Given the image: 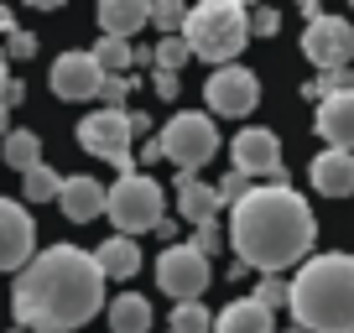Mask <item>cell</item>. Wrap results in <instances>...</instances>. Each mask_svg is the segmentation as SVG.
Here are the masks:
<instances>
[{"label":"cell","mask_w":354,"mask_h":333,"mask_svg":"<svg viewBox=\"0 0 354 333\" xmlns=\"http://www.w3.org/2000/svg\"><path fill=\"white\" fill-rule=\"evenodd\" d=\"M104 302V271L94 250L53 245L37 250V260L11 287V318L26 333H73L84 328Z\"/></svg>","instance_id":"6da1fadb"},{"label":"cell","mask_w":354,"mask_h":333,"mask_svg":"<svg viewBox=\"0 0 354 333\" xmlns=\"http://www.w3.org/2000/svg\"><path fill=\"white\" fill-rule=\"evenodd\" d=\"M313 240H318V219L292 182L250 188V198L230 209V245L245 271L281 276V271L308 260Z\"/></svg>","instance_id":"7a4b0ae2"},{"label":"cell","mask_w":354,"mask_h":333,"mask_svg":"<svg viewBox=\"0 0 354 333\" xmlns=\"http://www.w3.org/2000/svg\"><path fill=\"white\" fill-rule=\"evenodd\" d=\"M287 307L302 333H354V256H308L292 276Z\"/></svg>","instance_id":"3957f363"},{"label":"cell","mask_w":354,"mask_h":333,"mask_svg":"<svg viewBox=\"0 0 354 333\" xmlns=\"http://www.w3.org/2000/svg\"><path fill=\"white\" fill-rule=\"evenodd\" d=\"M183 37H188L193 57H203L214 68H230L245 53V42H250V11L240 0H203V6L188 11Z\"/></svg>","instance_id":"277c9868"},{"label":"cell","mask_w":354,"mask_h":333,"mask_svg":"<svg viewBox=\"0 0 354 333\" xmlns=\"http://www.w3.org/2000/svg\"><path fill=\"white\" fill-rule=\"evenodd\" d=\"M104 219L125 234V240H141V234L162 229L167 219V193L156 178H141V172H125L115 178V188L104 193Z\"/></svg>","instance_id":"5b68a950"},{"label":"cell","mask_w":354,"mask_h":333,"mask_svg":"<svg viewBox=\"0 0 354 333\" xmlns=\"http://www.w3.org/2000/svg\"><path fill=\"white\" fill-rule=\"evenodd\" d=\"M156 141H162L167 162H177V178H193V172L219 151V125H214L203 110H177L172 120L162 125Z\"/></svg>","instance_id":"8992f818"},{"label":"cell","mask_w":354,"mask_h":333,"mask_svg":"<svg viewBox=\"0 0 354 333\" xmlns=\"http://www.w3.org/2000/svg\"><path fill=\"white\" fill-rule=\"evenodd\" d=\"M136 115L131 110H94V115H84L78 120V146H84L88 156H100V162H110V166H120V178L131 172V141H136Z\"/></svg>","instance_id":"52a82bcc"},{"label":"cell","mask_w":354,"mask_h":333,"mask_svg":"<svg viewBox=\"0 0 354 333\" xmlns=\"http://www.w3.org/2000/svg\"><path fill=\"white\" fill-rule=\"evenodd\" d=\"M209 256H198L188 240L167 245L162 256H156V287L167 292L172 302H198L203 292H209Z\"/></svg>","instance_id":"ba28073f"},{"label":"cell","mask_w":354,"mask_h":333,"mask_svg":"<svg viewBox=\"0 0 354 333\" xmlns=\"http://www.w3.org/2000/svg\"><path fill=\"white\" fill-rule=\"evenodd\" d=\"M230 156H234V172H245L255 188H266V182H287V166H281V141L266 131V125L240 131V135H234V146H230Z\"/></svg>","instance_id":"9c48e42d"},{"label":"cell","mask_w":354,"mask_h":333,"mask_svg":"<svg viewBox=\"0 0 354 333\" xmlns=\"http://www.w3.org/2000/svg\"><path fill=\"white\" fill-rule=\"evenodd\" d=\"M302 57H308L318 73H339V68H354V26L344 16H323V21L302 26Z\"/></svg>","instance_id":"30bf717a"},{"label":"cell","mask_w":354,"mask_h":333,"mask_svg":"<svg viewBox=\"0 0 354 333\" xmlns=\"http://www.w3.org/2000/svg\"><path fill=\"white\" fill-rule=\"evenodd\" d=\"M203 99H209V115H230V120H240V115H250L255 99H261V78H255L245 63L214 68L209 84H203Z\"/></svg>","instance_id":"8fae6325"},{"label":"cell","mask_w":354,"mask_h":333,"mask_svg":"<svg viewBox=\"0 0 354 333\" xmlns=\"http://www.w3.org/2000/svg\"><path fill=\"white\" fill-rule=\"evenodd\" d=\"M37 260V224L16 198H0V271L21 276Z\"/></svg>","instance_id":"7c38bea8"},{"label":"cell","mask_w":354,"mask_h":333,"mask_svg":"<svg viewBox=\"0 0 354 333\" xmlns=\"http://www.w3.org/2000/svg\"><path fill=\"white\" fill-rule=\"evenodd\" d=\"M104 78H110V73L94 63V53H63V57L53 63V73H47V84H53L57 99L78 104V99H100Z\"/></svg>","instance_id":"4fadbf2b"},{"label":"cell","mask_w":354,"mask_h":333,"mask_svg":"<svg viewBox=\"0 0 354 333\" xmlns=\"http://www.w3.org/2000/svg\"><path fill=\"white\" fill-rule=\"evenodd\" d=\"M313 131L333 146V151H354V94H328L318 104V125Z\"/></svg>","instance_id":"5bb4252c"},{"label":"cell","mask_w":354,"mask_h":333,"mask_svg":"<svg viewBox=\"0 0 354 333\" xmlns=\"http://www.w3.org/2000/svg\"><path fill=\"white\" fill-rule=\"evenodd\" d=\"M313 188L323 198H349L354 193V151H318L313 156Z\"/></svg>","instance_id":"9a60e30c"},{"label":"cell","mask_w":354,"mask_h":333,"mask_svg":"<svg viewBox=\"0 0 354 333\" xmlns=\"http://www.w3.org/2000/svg\"><path fill=\"white\" fill-rule=\"evenodd\" d=\"M214 333H281V328L271 307H261L255 297H240L224 312H214Z\"/></svg>","instance_id":"2e32d148"},{"label":"cell","mask_w":354,"mask_h":333,"mask_svg":"<svg viewBox=\"0 0 354 333\" xmlns=\"http://www.w3.org/2000/svg\"><path fill=\"white\" fill-rule=\"evenodd\" d=\"M94 16H100V32L104 37L131 42V37L151 21V0H100V11H94Z\"/></svg>","instance_id":"e0dca14e"},{"label":"cell","mask_w":354,"mask_h":333,"mask_svg":"<svg viewBox=\"0 0 354 333\" xmlns=\"http://www.w3.org/2000/svg\"><path fill=\"white\" fill-rule=\"evenodd\" d=\"M104 193L100 178H63V193H57V203H63V213L73 224H88V219H100L104 213Z\"/></svg>","instance_id":"ac0fdd59"},{"label":"cell","mask_w":354,"mask_h":333,"mask_svg":"<svg viewBox=\"0 0 354 333\" xmlns=\"http://www.w3.org/2000/svg\"><path fill=\"white\" fill-rule=\"evenodd\" d=\"M177 209H183V219L193 224V229H203V224H219V188H209V182L198 178H177Z\"/></svg>","instance_id":"d6986e66"},{"label":"cell","mask_w":354,"mask_h":333,"mask_svg":"<svg viewBox=\"0 0 354 333\" xmlns=\"http://www.w3.org/2000/svg\"><path fill=\"white\" fill-rule=\"evenodd\" d=\"M94 260H100L104 281H131L136 271H141V245H136V240H125V234H115V240H100Z\"/></svg>","instance_id":"ffe728a7"},{"label":"cell","mask_w":354,"mask_h":333,"mask_svg":"<svg viewBox=\"0 0 354 333\" xmlns=\"http://www.w3.org/2000/svg\"><path fill=\"white\" fill-rule=\"evenodd\" d=\"M104 318H110V333H151V302L141 292H120L104 307Z\"/></svg>","instance_id":"44dd1931"},{"label":"cell","mask_w":354,"mask_h":333,"mask_svg":"<svg viewBox=\"0 0 354 333\" xmlns=\"http://www.w3.org/2000/svg\"><path fill=\"white\" fill-rule=\"evenodd\" d=\"M0 156H6V166H11V172H37V166H42V141H37L32 131H11L6 135V141H0Z\"/></svg>","instance_id":"7402d4cb"},{"label":"cell","mask_w":354,"mask_h":333,"mask_svg":"<svg viewBox=\"0 0 354 333\" xmlns=\"http://www.w3.org/2000/svg\"><path fill=\"white\" fill-rule=\"evenodd\" d=\"M136 57H141V53H136L131 42H120V37H100V42H94V63H100L110 78H115V73H131Z\"/></svg>","instance_id":"603a6c76"},{"label":"cell","mask_w":354,"mask_h":333,"mask_svg":"<svg viewBox=\"0 0 354 333\" xmlns=\"http://www.w3.org/2000/svg\"><path fill=\"white\" fill-rule=\"evenodd\" d=\"M21 193H26V203H53L57 193H63L57 166H37V172H26V178H21Z\"/></svg>","instance_id":"cb8c5ba5"},{"label":"cell","mask_w":354,"mask_h":333,"mask_svg":"<svg viewBox=\"0 0 354 333\" xmlns=\"http://www.w3.org/2000/svg\"><path fill=\"white\" fill-rule=\"evenodd\" d=\"M172 333H214V312L203 302H177L172 307Z\"/></svg>","instance_id":"d4e9b609"},{"label":"cell","mask_w":354,"mask_h":333,"mask_svg":"<svg viewBox=\"0 0 354 333\" xmlns=\"http://www.w3.org/2000/svg\"><path fill=\"white\" fill-rule=\"evenodd\" d=\"M151 57H156V73H183L188 57H193V47H188V37H162Z\"/></svg>","instance_id":"484cf974"},{"label":"cell","mask_w":354,"mask_h":333,"mask_svg":"<svg viewBox=\"0 0 354 333\" xmlns=\"http://www.w3.org/2000/svg\"><path fill=\"white\" fill-rule=\"evenodd\" d=\"M151 26H162V37H183L188 6H183V0H151Z\"/></svg>","instance_id":"4316f807"},{"label":"cell","mask_w":354,"mask_h":333,"mask_svg":"<svg viewBox=\"0 0 354 333\" xmlns=\"http://www.w3.org/2000/svg\"><path fill=\"white\" fill-rule=\"evenodd\" d=\"M255 302H261V307H287L292 302V281H281V276H261V287H255Z\"/></svg>","instance_id":"83f0119b"},{"label":"cell","mask_w":354,"mask_h":333,"mask_svg":"<svg viewBox=\"0 0 354 333\" xmlns=\"http://www.w3.org/2000/svg\"><path fill=\"white\" fill-rule=\"evenodd\" d=\"M250 188H255V182L245 178V172H234V166H230V172L219 178V203H224V209H234V203L250 198Z\"/></svg>","instance_id":"f1b7e54d"},{"label":"cell","mask_w":354,"mask_h":333,"mask_svg":"<svg viewBox=\"0 0 354 333\" xmlns=\"http://www.w3.org/2000/svg\"><path fill=\"white\" fill-rule=\"evenodd\" d=\"M125 94H131V73H115V78H104L100 99H104V110H125Z\"/></svg>","instance_id":"f546056e"},{"label":"cell","mask_w":354,"mask_h":333,"mask_svg":"<svg viewBox=\"0 0 354 333\" xmlns=\"http://www.w3.org/2000/svg\"><path fill=\"white\" fill-rule=\"evenodd\" d=\"M193 250H198V256H219V250H224V229H219V224H203V229H193Z\"/></svg>","instance_id":"4dcf8cb0"},{"label":"cell","mask_w":354,"mask_h":333,"mask_svg":"<svg viewBox=\"0 0 354 333\" xmlns=\"http://www.w3.org/2000/svg\"><path fill=\"white\" fill-rule=\"evenodd\" d=\"M281 26V16L271 11V6H261V11H250V37H271Z\"/></svg>","instance_id":"1f68e13d"},{"label":"cell","mask_w":354,"mask_h":333,"mask_svg":"<svg viewBox=\"0 0 354 333\" xmlns=\"http://www.w3.org/2000/svg\"><path fill=\"white\" fill-rule=\"evenodd\" d=\"M6 53H16V57H32V53H37V37L26 32V26H16V32L6 37Z\"/></svg>","instance_id":"d6a6232c"},{"label":"cell","mask_w":354,"mask_h":333,"mask_svg":"<svg viewBox=\"0 0 354 333\" xmlns=\"http://www.w3.org/2000/svg\"><path fill=\"white\" fill-rule=\"evenodd\" d=\"M151 89L162 94V99H177V89H183V73H156V78H151Z\"/></svg>","instance_id":"836d02e7"},{"label":"cell","mask_w":354,"mask_h":333,"mask_svg":"<svg viewBox=\"0 0 354 333\" xmlns=\"http://www.w3.org/2000/svg\"><path fill=\"white\" fill-rule=\"evenodd\" d=\"M21 99H26V89H21V84H6V94H0V110H16Z\"/></svg>","instance_id":"e575fe53"},{"label":"cell","mask_w":354,"mask_h":333,"mask_svg":"<svg viewBox=\"0 0 354 333\" xmlns=\"http://www.w3.org/2000/svg\"><path fill=\"white\" fill-rule=\"evenodd\" d=\"M162 156H167L162 141H146V146H141V162H162Z\"/></svg>","instance_id":"d590c367"},{"label":"cell","mask_w":354,"mask_h":333,"mask_svg":"<svg viewBox=\"0 0 354 333\" xmlns=\"http://www.w3.org/2000/svg\"><path fill=\"white\" fill-rule=\"evenodd\" d=\"M0 32H6V37H11V32H16V16H11V11H6V6H0Z\"/></svg>","instance_id":"8d00e7d4"},{"label":"cell","mask_w":354,"mask_h":333,"mask_svg":"<svg viewBox=\"0 0 354 333\" xmlns=\"http://www.w3.org/2000/svg\"><path fill=\"white\" fill-rule=\"evenodd\" d=\"M11 135V110H0V141Z\"/></svg>","instance_id":"74e56055"},{"label":"cell","mask_w":354,"mask_h":333,"mask_svg":"<svg viewBox=\"0 0 354 333\" xmlns=\"http://www.w3.org/2000/svg\"><path fill=\"white\" fill-rule=\"evenodd\" d=\"M6 84H11V78H6V47H0V94H6Z\"/></svg>","instance_id":"f35d334b"},{"label":"cell","mask_w":354,"mask_h":333,"mask_svg":"<svg viewBox=\"0 0 354 333\" xmlns=\"http://www.w3.org/2000/svg\"><path fill=\"white\" fill-rule=\"evenodd\" d=\"M287 333H302V328H297V323H292V328H287Z\"/></svg>","instance_id":"ab89813d"}]
</instances>
